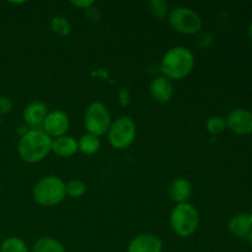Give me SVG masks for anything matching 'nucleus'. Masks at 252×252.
I'll use <instances>...</instances> for the list:
<instances>
[{
  "label": "nucleus",
  "mask_w": 252,
  "mask_h": 252,
  "mask_svg": "<svg viewBox=\"0 0 252 252\" xmlns=\"http://www.w3.org/2000/svg\"><path fill=\"white\" fill-rule=\"evenodd\" d=\"M162 243L154 234H140L128 245V252H161Z\"/></svg>",
  "instance_id": "nucleus-10"
},
{
  "label": "nucleus",
  "mask_w": 252,
  "mask_h": 252,
  "mask_svg": "<svg viewBox=\"0 0 252 252\" xmlns=\"http://www.w3.org/2000/svg\"><path fill=\"white\" fill-rule=\"evenodd\" d=\"M250 240H251V245H252V234H251V236H250Z\"/></svg>",
  "instance_id": "nucleus-28"
},
{
  "label": "nucleus",
  "mask_w": 252,
  "mask_h": 252,
  "mask_svg": "<svg viewBox=\"0 0 252 252\" xmlns=\"http://www.w3.org/2000/svg\"><path fill=\"white\" fill-rule=\"evenodd\" d=\"M150 94L152 97L158 102H169L174 96V85L171 80L165 76L155 78L150 84Z\"/></svg>",
  "instance_id": "nucleus-12"
},
{
  "label": "nucleus",
  "mask_w": 252,
  "mask_h": 252,
  "mask_svg": "<svg viewBox=\"0 0 252 252\" xmlns=\"http://www.w3.org/2000/svg\"><path fill=\"white\" fill-rule=\"evenodd\" d=\"M228 229L233 235L245 238L252 230V216L246 213L236 214L229 221Z\"/></svg>",
  "instance_id": "nucleus-15"
},
{
  "label": "nucleus",
  "mask_w": 252,
  "mask_h": 252,
  "mask_svg": "<svg viewBox=\"0 0 252 252\" xmlns=\"http://www.w3.org/2000/svg\"><path fill=\"white\" fill-rule=\"evenodd\" d=\"M32 196L39 206H56L65 198V184L57 176H46L34 185Z\"/></svg>",
  "instance_id": "nucleus-3"
},
{
  "label": "nucleus",
  "mask_w": 252,
  "mask_h": 252,
  "mask_svg": "<svg viewBox=\"0 0 252 252\" xmlns=\"http://www.w3.org/2000/svg\"><path fill=\"white\" fill-rule=\"evenodd\" d=\"M130 101V95H129V91L127 89L122 88L120 90V102L122 106H127Z\"/></svg>",
  "instance_id": "nucleus-24"
},
{
  "label": "nucleus",
  "mask_w": 252,
  "mask_h": 252,
  "mask_svg": "<svg viewBox=\"0 0 252 252\" xmlns=\"http://www.w3.org/2000/svg\"><path fill=\"white\" fill-rule=\"evenodd\" d=\"M11 108H12V103L9 98H6V97L0 98V111H1V112H4V113L10 112V111H11Z\"/></svg>",
  "instance_id": "nucleus-25"
},
{
  "label": "nucleus",
  "mask_w": 252,
  "mask_h": 252,
  "mask_svg": "<svg viewBox=\"0 0 252 252\" xmlns=\"http://www.w3.org/2000/svg\"><path fill=\"white\" fill-rule=\"evenodd\" d=\"M1 252H29V249L21 239L9 238L2 243Z\"/></svg>",
  "instance_id": "nucleus-19"
},
{
  "label": "nucleus",
  "mask_w": 252,
  "mask_h": 252,
  "mask_svg": "<svg viewBox=\"0 0 252 252\" xmlns=\"http://www.w3.org/2000/svg\"><path fill=\"white\" fill-rule=\"evenodd\" d=\"M69 126H70V122H69L68 115L63 111L56 110L47 113L41 129L53 139V138L65 135L69 129Z\"/></svg>",
  "instance_id": "nucleus-8"
},
{
  "label": "nucleus",
  "mask_w": 252,
  "mask_h": 252,
  "mask_svg": "<svg viewBox=\"0 0 252 252\" xmlns=\"http://www.w3.org/2000/svg\"><path fill=\"white\" fill-rule=\"evenodd\" d=\"M108 142L116 149H127L133 144L137 134L134 121L128 116L117 118L107 132Z\"/></svg>",
  "instance_id": "nucleus-5"
},
{
  "label": "nucleus",
  "mask_w": 252,
  "mask_h": 252,
  "mask_svg": "<svg viewBox=\"0 0 252 252\" xmlns=\"http://www.w3.org/2000/svg\"><path fill=\"white\" fill-rule=\"evenodd\" d=\"M86 16H88V19L90 20V21L97 22L98 20H100V12L97 11V9L90 7V9L86 10Z\"/></svg>",
  "instance_id": "nucleus-26"
},
{
  "label": "nucleus",
  "mask_w": 252,
  "mask_h": 252,
  "mask_svg": "<svg viewBox=\"0 0 252 252\" xmlns=\"http://www.w3.org/2000/svg\"><path fill=\"white\" fill-rule=\"evenodd\" d=\"M226 128V123L225 120L220 116H213L208 120L207 122V129L211 134L217 135V134H220V133L224 132V129Z\"/></svg>",
  "instance_id": "nucleus-21"
},
{
  "label": "nucleus",
  "mask_w": 252,
  "mask_h": 252,
  "mask_svg": "<svg viewBox=\"0 0 252 252\" xmlns=\"http://www.w3.org/2000/svg\"><path fill=\"white\" fill-rule=\"evenodd\" d=\"M226 127L236 134L252 133V113L244 108H235L226 116Z\"/></svg>",
  "instance_id": "nucleus-9"
},
{
  "label": "nucleus",
  "mask_w": 252,
  "mask_h": 252,
  "mask_svg": "<svg viewBox=\"0 0 252 252\" xmlns=\"http://www.w3.org/2000/svg\"><path fill=\"white\" fill-rule=\"evenodd\" d=\"M251 216H252V214H251Z\"/></svg>",
  "instance_id": "nucleus-29"
},
{
  "label": "nucleus",
  "mask_w": 252,
  "mask_h": 252,
  "mask_svg": "<svg viewBox=\"0 0 252 252\" xmlns=\"http://www.w3.org/2000/svg\"><path fill=\"white\" fill-rule=\"evenodd\" d=\"M51 27H52V31L54 33H57L58 36H68L70 33V22L68 21V19L64 16H54L52 19L51 22Z\"/></svg>",
  "instance_id": "nucleus-18"
},
{
  "label": "nucleus",
  "mask_w": 252,
  "mask_h": 252,
  "mask_svg": "<svg viewBox=\"0 0 252 252\" xmlns=\"http://www.w3.org/2000/svg\"><path fill=\"white\" fill-rule=\"evenodd\" d=\"M194 66V56L189 48L172 47L164 54L160 70L169 80H181L191 74Z\"/></svg>",
  "instance_id": "nucleus-1"
},
{
  "label": "nucleus",
  "mask_w": 252,
  "mask_h": 252,
  "mask_svg": "<svg viewBox=\"0 0 252 252\" xmlns=\"http://www.w3.org/2000/svg\"><path fill=\"white\" fill-rule=\"evenodd\" d=\"M71 5H74V6L78 7V9L88 10L93 6L94 1L93 0H76V1L75 0H73V1H71Z\"/></svg>",
  "instance_id": "nucleus-23"
},
{
  "label": "nucleus",
  "mask_w": 252,
  "mask_h": 252,
  "mask_svg": "<svg viewBox=\"0 0 252 252\" xmlns=\"http://www.w3.org/2000/svg\"><path fill=\"white\" fill-rule=\"evenodd\" d=\"M52 138L42 129L26 130L21 135L17 145V153L24 161L34 164L52 152Z\"/></svg>",
  "instance_id": "nucleus-2"
},
{
  "label": "nucleus",
  "mask_w": 252,
  "mask_h": 252,
  "mask_svg": "<svg viewBox=\"0 0 252 252\" xmlns=\"http://www.w3.org/2000/svg\"><path fill=\"white\" fill-rule=\"evenodd\" d=\"M249 33H250V37L252 38V22H251V25H250V29H249Z\"/></svg>",
  "instance_id": "nucleus-27"
},
{
  "label": "nucleus",
  "mask_w": 252,
  "mask_h": 252,
  "mask_svg": "<svg viewBox=\"0 0 252 252\" xmlns=\"http://www.w3.org/2000/svg\"><path fill=\"white\" fill-rule=\"evenodd\" d=\"M170 224L176 235L180 238H189L199 225V213L189 203L177 204L170 216Z\"/></svg>",
  "instance_id": "nucleus-4"
},
{
  "label": "nucleus",
  "mask_w": 252,
  "mask_h": 252,
  "mask_svg": "<svg viewBox=\"0 0 252 252\" xmlns=\"http://www.w3.org/2000/svg\"><path fill=\"white\" fill-rule=\"evenodd\" d=\"M101 147V142L98 137L93 134H84L78 142V149L85 155H93L98 152Z\"/></svg>",
  "instance_id": "nucleus-17"
},
{
  "label": "nucleus",
  "mask_w": 252,
  "mask_h": 252,
  "mask_svg": "<svg viewBox=\"0 0 252 252\" xmlns=\"http://www.w3.org/2000/svg\"><path fill=\"white\" fill-rule=\"evenodd\" d=\"M78 142L70 135L54 138L52 140V152L61 158H70L78 152Z\"/></svg>",
  "instance_id": "nucleus-14"
},
{
  "label": "nucleus",
  "mask_w": 252,
  "mask_h": 252,
  "mask_svg": "<svg viewBox=\"0 0 252 252\" xmlns=\"http://www.w3.org/2000/svg\"><path fill=\"white\" fill-rule=\"evenodd\" d=\"M32 252H65V249L56 239L44 236L33 244Z\"/></svg>",
  "instance_id": "nucleus-16"
},
{
  "label": "nucleus",
  "mask_w": 252,
  "mask_h": 252,
  "mask_svg": "<svg viewBox=\"0 0 252 252\" xmlns=\"http://www.w3.org/2000/svg\"><path fill=\"white\" fill-rule=\"evenodd\" d=\"M149 6V11L155 19L162 20L167 14V4L161 0H152V1L148 4Z\"/></svg>",
  "instance_id": "nucleus-22"
},
{
  "label": "nucleus",
  "mask_w": 252,
  "mask_h": 252,
  "mask_svg": "<svg viewBox=\"0 0 252 252\" xmlns=\"http://www.w3.org/2000/svg\"><path fill=\"white\" fill-rule=\"evenodd\" d=\"M169 24L175 31L185 34L197 33L202 29V19L194 10L177 6L169 15Z\"/></svg>",
  "instance_id": "nucleus-7"
},
{
  "label": "nucleus",
  "mask_w": 252,
  "mask_h": 252,
  "mask_svg": "<svg viewBox=\"0 0 252 252\" xmlns=\"http://www.w3.org/2000/svg\"><path fill=\"white\" fill-rule=\"evenodd\" d=\"M47 113H48V107L46 103L42 101H33L25 108L24 120L32 129H41Z\"/></svg>",
  "instance_id": "nucleus-11"
},
{
  "label": "nucleus",
  "mask_w": 252,
  "mask_h": 252,
  "mask_svg": "<svg viewBox=\"0 0 252 252\" xmlns=\"http://www.w3.org/2000/svg\"><path fill=\"white\" fill-rule=\"evenodd\" d=\"M65 192L71 198H78L86 192V185L80 180H70L65 184Z\"/></svg>",
  "instance_id": "nucleus-20"
},
{
  "label": "nucleus",
  "mask_w": 252,
  "mask_h": 252,
  "mask_svg": "<svg viewBox=\"0 0 252 252\" xmlns=\"http://www.w3.org/2000/svg\"><path fill=\"white\" fill-rule=\"evenodd\" d=\"M169 193L172 201L176 202L177 204L187 203V201H189L192 194L191 182L185 179V177H179L170 185Z\"/></svg>",
  "instance_id": "nucleus-13"
},
{
  "label": "nucleus",
  "mask_w": 252,
  "mask_h": 252,
  "mask_svg": "<svg viewBox=\"0 0 252 252\" xmlns=\"http://www.w3.org/2000/svg\"><path fill=\"white\" fill-rule=\"evenodd\" d=\"M84 125L89 134L101 137L111 127V115L102 102H93L86 108Z\"/></svg>",
  "instance_id": "nucleus-6"
}]
</instances>
